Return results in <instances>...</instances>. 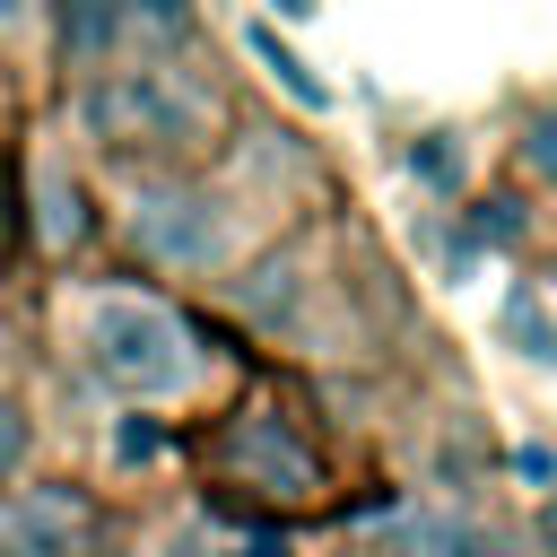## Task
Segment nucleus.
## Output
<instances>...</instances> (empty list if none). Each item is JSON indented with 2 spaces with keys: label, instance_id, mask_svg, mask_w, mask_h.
Wrapping results in <instances>:
<instances>
[{
  "label": "nucleus",
  "instance_id": "f257e3e1",
  "mask_svg": "<svg viewBox=\"0 0 557 557\" xmlns=\"http://www.w3.org/2000/svg\"><path fill=\"white\" fill-rule=\"evenodd\" d=\"M209 87L200 78H183V70H165V61H131V70H104L96 87H87V131L96 139H113V148H157V157H174V148H191L200 131H209Z\"/></svg>",
  "mask_w": 557,
  "mask_h": 557
},
{
  "label": "nucleus",
  "instance_id": "f03ea898",
  "mask_svg": "<svg viewBox=\"0 0 557 557\" xmlns=\"http://www.w3.org/2000/svg\"><path fill=\"white\" fill-rule=\"evenodd\" d=\"M87 366H96L113 392H131V400H165V392L191 383V339H183V322H174L165 305H148V296H104V305L87 313Z\"/></svg>",
  "mask_w": 557,
  "mask_h": 557
},
{
  "label": "nucleus",
  "instance_id": "7ed1b4c3",
  "mask_svg": "<svg viewBox=\"0 0 557 557\" xmlns=\"http://www.w3.org/2000/svg\"><path fill=\"white\" fill-rule=\"evenodd\" d=\"M131 235H139V252L183 261V270H209V261L226 252L218 200H200V191H183V183H139V191H131Z\"/></svg>",
  "mask_w": 557,
  "mask_h": 557
},
{
  "label": "nucleus",
  "instance_id": "20e7f679",
  "mask_svg": "<svg viewBox=\"0 0 557 557\" xmlns=\"http://www.w3.org/2000/svg\"><path fill=\"white\" fill-rule=\"evenodd\" d=\"M96 540H104V522L70 487H26V496L0 505V548L9 557H96Z\"/></svg>",
  "mask_w": 557,
  "mask_h": 557
},
{
  "label": "nucleus",
  "instance_id": "39448f33",
  "mask_svg": "<svg viewBox=\"0 0 557 557\" xmlns=\"http://www.w3.org/2000/svg\"><path fill=\"white\" fill-rule=\"evenodd\" d=\"M226 453H235V461H244L261 487H278V496H313V487H322L313 453H305V444H296L278 418H244V426L226 435Z\"/></svg>",
  "mask_w": 557,
  "mask_h": 557
},
{
  "label": "nucleus",
  "instance_id": "423d86ee",
  "mask_svg": "<svg viewBox=\"0 0 557 557\" xmlns=\"http://www.w3.org/2000/svg\"><path fill=\"white\" fill-rule=\"evenodd\" d=\"M252 52H261V61L278 70V87H287L296 104H331V87H322V78H313V70H305V61H296V52H287V44L270 35V26H252Z\"/></svg>",
  "mask_w": 557,
  "mask_h": 557
},
{
  "label": "nucleus",
  "instance_id": "0eeeda50",
  "mask_svg": "<svg viewBox=\"0 0 557 557\" xmlns=\"http://www.w3.org/2000/svg\"><path fill=\"white\" fill-rule=\"evenodd\" d=\"M113 17L139 26V35H157V44H183L191 35V0H113Z\"/></svg>",
  "mask_w": 557,
  "mask_h": 557
},
{
  "label": "nucleus",
  "instance_id": "6e6552de",
  "mask_svg": "<svg viewBox=\"0 0 557 557\" xmlns=\"http://www.w3.org/2000/svg\"><path fill=\"white\" fill-rule=\"evenodd\" d=\"M61 35H70V52H104V35H113V0H61Z\"/></svg>",
  "mask_w": 557,
  "mask_h": 557
},
{
  "label": "nucleus",
  "instance_id": "1a4fd4ad",
  "mask_svg": "<svg viewBox=\"0 0 557 557\" xmlns=\"http://www.w3.org/2000/svg\"><path fill=\"white\" fill-rule=\"evenodd\" d=\"M44 235H52V244H78V235H87V209H78V191H70V183H52V191H44Z\"/></svg>",
  "mask_w": 557,
  "mask_h": 557
},
{
  "label": "nucleus",
  "instance_id": "9d476101",
  "mask_svg": "<svg viewBox=\"0 0 557 557\" xmlns=\"http://www.w3.org/2000/svg\"><path fill=\"white\" fill-rule=\"evenodd\" d=\"M505 331L522 339V357H557V331L540 322V305H531V296H513V305H505Z\"/></svg>",
  "mask_w": 557,
  "mask_h": 557
},
{
  "label": "nucleus",
  "instance_id": "9b49d317",
  "mask_svg": "<svg viewBox=\"0 0 557 557\" xmlns=\"http://www.w3.org/2000/svg\"><path fill=\"white\" fill-rule=\"evenodd\" d=\"M409 165H418V174H426V183H435V191H453V183H461V157H453V148H444V139H426V148H418V157H409Z\"/></svg>",
  "mask_w": 557,
  "mask_h": 557
},
{
  "label": "nucleus",
  "instance_id": "f8f14e48",
  "mask_svg": "<svg viewBox=\"0 0 557 557\" xmlns=\"http://www.w3.org/2000/svg\"><path fill=\"white\" fill-rule=\"evenodd\" d=\"M157 444H165V435H157V418H122V435H113V453H122V461H157Z\"/></svg>",
  "mask_w": 557,
  "mask_h": 557
},
{
  "label": "nucleus",
  "instance_id": "ddd939ff",
  "mask_svg": "<svg viewBox=\"0 0 557 557\" xmlns=\"http://www.w3.org/2000/svg\"><path fill=\"white\" fill-rule=\"evenodd\" d=\"M479 235H496V244H513V235H522V218H513V200H487V209H479Z\"/></svg>",
  "mask_w": 557,
  "mask_h": 557
},
{
  "label": "nucleus",
  "instance_id": "4468645a",
  "mask_svg": "<svg viewBox=\"0 0 557 557\" xmlns=\"http://www.w3.org/2000/svg\"><path fill=\"white\" fill-rule=\"evenodd\" d=\"M17 453H26V418L0 400V470H17Z\"/></svg>",
  "mask_w": 557,
  "mask_h": 557
},
{
  "label": "nucleus",
  "instance_id": "2eb2a0df",
  "mask_svg": "<svg viewBox=\"0 0 557 557\" xmlns=\"http://www.w3.org/2000/svg\"><path fill=\"white\" fill-rule=\"evenodd\" d=\"M531 165H540V174H557V122H540V131H531Z\"/></svg>",
  "mask_w": 557,
  "mask_h": 557
},
{
  "label": "nucleus",
  "instance_id": "dca6fc26",
  "mask_svg": "<svg viewBox=\"0 0 557 557\" xmlns=\"http://www.w3.org/2000/svg\"><path fill=\"white\" fill-rule=\"evenodd\" d=\"M244 557H287V531H261V540H252Z\"/></svg>",
  "mask_w": 557,
  "mask_h": 557
},
{
  "label": "nucleus",
  "instance_id": "f3484780",
  "mask_svg": "<svg viewBox=\"0 0 557 557\" xmlns=\"http://www.w3.org/2000/svg\"><path fill=\"white\" fill-rule=\"evenodd\" d=\"M26 9H35V0H0V35H17V26H26Z\"/></svg>",
  "mask_w": 557,
  "mask_h": 557
},
{
  "label": "nucleus",
  "instance_id": "a211bd4d",
  "mask_svg": "<svg viewBox=\"0 0 557 557\" xmlns=\"http://www.w3.org/2000/svg\"><path fill=\"white\" fill-rule=\"evenodd\" d=\"M278 9H287V17H305V9H313V0H278Z\"/></svg>",
  "mask_w": 557,
  "mask_h": 557
},
{
  "label": "nucleus",
  "instance_id": "6ab92c4d",
  "mask_svg": "<svg viewBox=\"0 0 557 557\" xmlns=\"http://www.w3.org/2000/svg\"><path fill=\"white\" fill-rule=\"evenodd\" d=\"M540 531H548V548H557V505H548V522H540Z\"/></svg>",
  "mask_w": 557,
  "mask_h": 557
}]
</instances>
